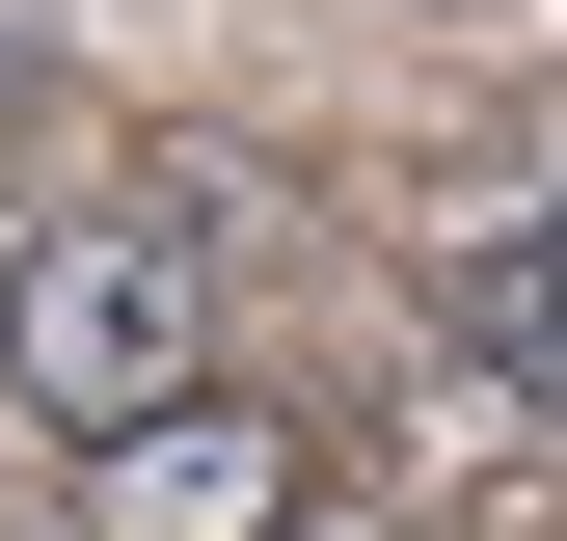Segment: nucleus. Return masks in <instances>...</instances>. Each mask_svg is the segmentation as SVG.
Masks as SVG:
<instances>
[{"instance_id":"f257e3e1","label":"nucleus","mask_w":567,"mask_h":541,"mask_svg":"<svg viewBox=\"0 0 567 541\" xmlns=\"http://www.w3.org/2000/svg\"><path fill=\"white\" fill-rule=\"evenodd\" d=\"M217 379V244L189 217H54L0 244V406L28 433H135V406Z\"/></svg>"},{"instance_id":"f03ea898","label":"nucleus","mask_w":567,"mask_h":541,"mask_svg":"<svg viewBox=\"0 0 567 541\" xmlns=\"http://www.w3.org/2000/svg\"><path fill=\"white\" fill-rule=\"evenodd\" d=\"M298 488H324V433L270 379H189L135 433H82V541H298Z\"/></svg>"},{"instance_id":"7ed1b4c3","label":"nucleus","mask_w":567,"mask_h":541,"mask_svg":"<svg viewBox=\"0 0 567 541\" xmlns=\"http://www.w3.org/2000/svg\"><path fill=\"white\" fill-rule=\"evenodd\" d=\"M433 298L486 325V379L567 406V190H486V217H433Z\"/></svg>"},{"instance_id":"20e7f679","label":"nucleus","mask_w":567,"mask_h":541,"mask_svg":"<svg viewBox=\"0 0 567 541\" xmlns=\"http://www.w3.org/2000/svg\"><path fill=\"white\" fill-rule=\"evenodd\" d=\"M433 541H567V488H460V514H433Z\"/></svg>"},{"instance_id":"39448f33","label":"nucleus","mask_w":567,"mask_h":541,"mask_svg":"<svg viewBox=\"0 0 567 541\" xmlns=\"http://www.w3.org/2000/svg\"><path fill=\"white\" fill-rule=\"evenodd\" d=\"M0 109H28V28H0Z\"/></svg>"},{"instance_id":"423d86ee","label":"nucleus","mask_w":567,"mask_h":541,"mask_svg":"<svg viewBox=\"0 0 567 541\" xmlns=\"http://www.w3.org/2000/svg\"><path fill=\"white\" fill-rule=\"evenodd\" d=\"M433 28H514V0H433Z\"/></svg>"}]
</instances>
